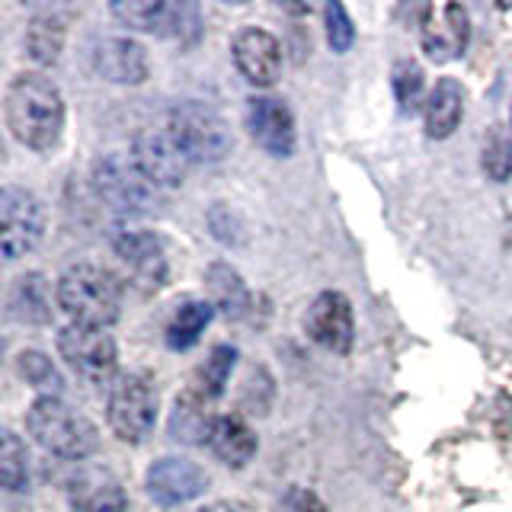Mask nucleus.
<instances>
[{
    "mask_svg": "<svg viewBox=\"0 0 512 512\" xmlns=\"http://www.w3.org/2000/svg\"><path fill=\"white\" fill-rule=\"evenodd\" d=\"M7 128L32 151H52L64 132V96L42 74H20L7 87Z\"/></svg>",
    "mask_w": 512,
    "mask_h": 512,
    "instance_id": "f257e3e1",
    "label": "nucleus"
},
{
    "mask_svg": "<svg viewBox=\"0 0 512 512\" xmlns=\"http://www.w3.org/2000/svg\"><path fill=\"white\" fill-rule=\"evenodd\" d=\"M58 304L71 317V324L106 330L122 314V285L103 266L77 263L61 272Z\"/></svg>",
    "mask_w": 512,
    "mask_h": 512,
    "instance_id": "f03ea898",
    "label": "nucleus"
},
{
    "mask_svg": "<svg viewBox=\"0 0 512 512\" xmlns=\"http://www.w3.org/2000/svg\"><path fill=\"white\" fill-rule=\"evenodd\" d=\"M26 429L45 452L58 458L80 461L96 452V426L87 420L84 413L64 404L61 397H39L26 413Z\"/></svg>",
    "mask_w": 512,
    "mask_h": 512,
    "instance_id": "7ed1b4c3",
    "label": "nucleus"
},
{
    "mask_svg": "<svg viewBox=\"0 0 512 512\" xmlns=\"http://www.w3.org/2000/svg\"><path fill=\"white\" fill-rule=\"evenodd\" d=\"M167 128L192 164H218L231 154L234 138L228 122L205 103H180L170 112Z\"/></svg>",
    "mask_w": 512,
    "mask_h": 512,
    "instance_id": "20e7f679",
    "label": "nucleus"
},
{
    "mask_svg": "<svg viewBox=\"0 0 512 512\" xmlns=\"http://www.w3.org/2000/svg\"><path fill=\"white\" fill-rule=\"evenodd\" d=\"M93 186L100 199L122 215H154L160 205L157 186L138 170L135 157L106 154L93 167Z\"/></svg>",
    "mask_w": 512,
    "mask_h": 512,
    "instance_id": "39448f33",
    "label": "nucleus"
},
{
    "mask_svg": "<svg viewBox=\"0 0 512 512\" xmlns=\"http://www.w3.org/2000/svg\"><path fill=\"white\" fill-rule=\"evenodd\" d=\"M106 416L122 442H141L157 423V391L144 375H122L112 381Z\"/></svg>",
    "mask_w": 512,
    "mask_h": 512,
    "instance_id": "423d86ee",
    "label": "nucleus"
},
{
    "mask_svg": "<svg viewBox=\"0 0 512 512\" xmlns=\"http://www.w3.org/2000/svg\"><path fill=\"white\" fill-rule=\"evenodd\" d=\"M112 16L138 32L151 36H167L180 42L199 39V7L196 4H164V0H128V4H112Z\"/></svg>",
    "mask_w": 512,
    "mask_h": 512,
    "instance_id": "0eeeda50",
    "label": "nucleus"
},
{
    "mask_svg": "<svg viewBox=\"0 0 512 512\" xmlns=\"http://www.w3.org/2000/svg\"><path fill=\"white\" fill-rule=\"evenodd\" d=\"M58 352L68 362V368L90 384H106L116 375V343L112 336L100 327H84V324H68L58 333Z\"/></svg>",
    "mask_w": 512,
    "mask_h": 512,
    "instance_id": "6e6552de",
    "label": "nucleus"
},
{
    "mask_svg": "<svg viewBox=\"0 0 512 512\" xmlns=\"http://www.w3.org/2000/svg\"><path fill=\"white\" fill-rule=\"evenodd\" d=\"M45 234V208L29 189L7 186L0 192V247L7 260H20L39 247Z\"/></svg>",
    "mask_w": 512,
    "mask_h": 512,
    "instance_id": "1a4fd4ad",
    "label": "nucleus"
},
{
    "mask_svg": "<svg viewBox=\"0 0 512 512\" xmlns=\"http://www.w3.org/2000/svg\"><path fill=\"white\" fill-rule=\"evenodd\" d=\"M132 157L138 170L148 176L157 189L180 186L192 167V160L180 148V141L170 135V128H144V132H138Z\"/></svg>",
    "mask_w": 512,
    "mask_h": 512,
    "instance_id": "9d476101",
    "label": "nucleus"
},
{
    "mask_svg": "<svg viewBox=\"0 0 512 512\" xmlns=\"http://www.w3.org/2000/svg\"><path fill=\"white\" fill-rule=\"evenodd\" d=\"M471 20L461 4H429L420 16V45L432 61H455L468 52Z\"/></svg>",
    "mask_w": 512,
    "mask_h": 512,
    "instance_id": "9b49d317",
    "label": "nucleus"
},
{
    "mask_svg": "<svg viewBox=\"0 0 512 512\" xmlns=\"http://www.w3.org/2000/svg\"><path fill=\"white\" fill-rule=\"evenodd\" d=\"M231 55L240 77L253 87H272L282 71V45L266 29H240L231 42Z\"/></svg>",
    "mask_w": 512,
    "mask_h": 512,
    "instance_id": "f8f14e48",
    "label": "nucleus"
},
{
    "mask_svg": "<svg viewBox=\"0 0 512 512\" xmlns=\"http://www.w3.org/2000/svg\"><path fill=\"white\" fill-rule=\"evenodd\" d=\"M247 128L250 138L272 157L295 154V119L288 106L276 96H253L247 100Z\"/></svg>",
    "mask_w": 512,
    "mask_h": 512,
    "instance_id": "ddd939ff",
    "label": "nucleus"
},
{
    "mask_svg": "<svg viewBox=\"0 0 512 512\" xmlns=\"http://www.w3.org/2000/svg\"><path fill=\"white\" fill-rule=\"evenodd\" d=\"M304 327L308 336L330 352H349L352 349V336H356V320H352V304L340 292H324L317 295L314 304L304 317Z\"/></svg>",
    "mask_w": 512,
    "mask_h": 512,
    "instance_id": "4468645a",
    "label": "nucleus"
},
{
    "mask_svg": "<svg viewBox=\"0 0 512 512\" xmlns=\"http://www.w3.org/2000/svg\"><path fill=\"white\" fill-rule=\"evenodd\" d=\"M208 487V477L199 464L183 458H160L148 471V493L160 506H180L202 496Z\"/></svg>",
    "mask_w": 512,
    "mask_h": 512,
    "instance_id": "2eb2a0df",
    "label": "nucleus"
},
{
    "mask_svg": "<svg viewBox=\"0 0 512 512\" xmlns=\"http://www.w3.org/2000/svg\"><path fill=\"white\" fill-rule=\"evenodd\" d=\"M116 256L132 272V279L141 288H148V292H157V288L167 285V256L154 234L148 231L116 234Z\"/></svg>",
    "mask_w": 512,
    "mask_h": 512,
    "instance_id": "dca6fc26",
    "label": "nucleus"
},
{
    "mask_svg": "<svg viewBox=\"0 0 512 512\" xmlns=\"http://www.w3.org/2000/svg\"><path fill=\"white\" fill-rule=\"evenodd\" d=\"M93 68L109 84H144L148 55L135 39H103L93 45Z\"/></svg>",
    "mask_w": 512,
    "mask_h": 512,
    "instance_id": "f3484780",
    "label": "nucleus"
},
{
    "mask_svg": "<svg viewBox=\"0 0 512 512\" xmlns=\"http://www.w3.org/2000/svg\"><path fill=\"white\" fill-rule=\"evenodd\" d=\"M68 500L74 512H125L128 496L122 484L103 468H84L71 477Z\"/></svg>",
    "mask_w": 512,
    "mask_h": 512,
    "instance_id": "a211bd4d",
    "label": "nucleus"
},
{
    "mask_svg": "<svg viewBox=\"0 0 512 512\" xmlns=\"http://www.w3.org/2000/svg\"><path fill=\"white\" fill-rule=\"evenodd\" d=\"M205 288H208V301H212V308L221 311L224 317L231 320H244L250 317V304H253V295L250 288L240 279V272L228 263H212L205 272Z\"/></svg>",
    "mask_w": 512,
    "mask_h": 512,
    "instance_id": "6ab92c4d",
    "label": "nucleus"
},
{
    "mask_svg": "<svg viewBox=\"0 0 512 512\" xmlns=\"http://www.w3.org/2000/svg\"><path fill=\"white\" fill-rule=\"evenodd\" d=\"M464 116V87L455 77L436 80V87L429 90V100L423 106L426 135L429 138H448L458 128Z\"/></svg>",
    "mask_w": 512,
    "mask_h": 512,
    "instance_id": "aec40b11",
    "label": "nucleus"
},
{
    "mask_svg": "<svg viewBox=\"0 0 512 512\" xmlns=\"http://www.w3.org/2000/svg\"><path fill=\"white\" fill-rule=\"evenodd\" d=\"M208 448L228 468H247L250 458L256 455V436L240 416H218Z\"/></svg>",
    "mask_w": 512,
    "mask_h": 512,
    "instance_id": "412c9836",
    "label": "nucleus"
},
{
    "mask_svg": "<svg viewBox=\"0 0 512 512\" xmlns=\"http://www.w3.org/2000/svg\"><path fill=\"white\" fill-rule=\"evenodd\" d=\"M218 416L208 413V404L199 400L192 391H186L183 397H176V407L170 416V436L176 442H186V445H205L212 439V429H215Z\"/></svg>",
    "mask_w": 512,
    "mask_h": 512,
    "instance_id": "4be33fe9",
    "label": "nucleus"
},
{
    "mask_svg": "<svg viewBox=\"0 0 512 512\" xmlns=\"http://www.w3.org/2000/svg\"><path fill=\"white\" fill-rule=\"evenodd\" d=\"M10 314L23 324H45L52 317V301H48V285L39 272L20 276L10 288Z\"/></svg>",
    "mask_w": 512,
    "mask_h": 512,
    "instance_id": "5701e85b",
    "label": "nucleus"
},
{
    "mask_svg": "<svg viewBox=\"0 0 512 512\" xmlns=\"http://www.w3.org/2000/svg\"><path fill=\"white\" fill-rule=\"evenodd\" d=\"M215 317V308L212 301H186L180 304V311L173 314V320L167 324V346L170 349H192L199 340L205 327L212 324Z\"/></svg>",
    "mask_w": 512,
    "mask_h": 512,
    "instance_id": "b1692460",
    "label": "nucleus"
},
{
    "mask_svg": "<svg viewBox=\"0 0 512 512\" xmlns=\"http://www.w3.org/2000/svg\"><path fill=\"white\" fill-rule=\"evenodd\" d=\"M234 362H237V349L234 346H215L212 356L205 359V365H199V372L192 375V394L205 404H212L215 397L224 394L231 381V372H234Z\"/></svg>",
    "mask_w": 512,
    "mask_h": 512,
    "instance_id": "393cba45",
    "label": "nucleus"
},
{
    "mask_svg": "<svg viewBox=\"0 0 512 512\" xmlns=\"http://www.w3.org/2000/svg\"><path fill=\"white\" fill-rule=\"evenodd\" d=\"M64 48V20L58 13H39L32 16L26 29V52L39 64H55Z\"/></svg>",
    "mask_w": 512,
    "mask_h": 512,
    "instance_id": "a878e982",
    "label": "nucleus"
},
{
    "mask_svg": "<svg viewBox=\"0 0 512 512\" xmlns=\"http://www.w3.org/2000/svg\"><path fill=\"white\" fill-rule=\"evenodd\" d=\"M0 480H4L7 493H20L29 484V455L20 436L10 429H4V439H0Z\"/></svg>",
    "mask_w": 512,
    "mask_h": 512,
    "instance_id": "bb28decb",
    "label": "nucleus"
},
{
    "mask_svg": "<svg viewBox=\"0 0 512 512\" xmlns=\"http://www.w3.org/2000/svg\"><path fill=\"white\" fill-rule=\"evenodd\" d=\"M394 96H397V106L400 112H407V116H413L416 109L426 106V77H423V68L416 61H397L394 64Z\"/></svg>",
    "mask_w": 512,
    "mask_h": 512,
    "instance_id": "cd10ccee",
    "label": "nucleus"
},
{
    "mask_svg": "<svg viewBox=\"0 0 512 512\" xmlns=\"http://www.w3.org/2000/svg\"><path fill=\"white\" fill-rule=\"evenodd\" d=\"M16 372L26 378V384L32 388H39L42 397H58L61 388H64V378L58 375V368L52 365V359L42 356V352H20V359H16Z\"/></svg>",
    "mask_w": 512,
    "mask_h": 512,
    "instance_id": "c85d7f7f",
    "label": "nucleus"
},
{
    "mask_svg": "<svg viewBox=\"0 0 512 512\" xmlns=\"http://www.w3.org/2000/svg\"><path fill=\"white\" fill-rule=\"evenodd\" d=\"M480 164H484V173L493 183H506L512 176V135L506 128L500 125L490 128V135L484 138V157H480Z\"/></svg>",
    "mask_w": 512,
    "mask_h": 512,
    "instance_id": "c756f323",
    "label": "nucleus"
},
{
    "mask_svg": "<svg viewBox=\"0 0 512 512\" xmlns=\"http://www.w3.org/2000/svg\"><path fill=\"white\" fill-rule=\"evenodd\" d=\"M324 20H327V42L333 52H349L352 42H356V29H352V20L343 4H330L324 10Z\"/></svg>",
    "mask_w": 512,
    "mask_h": 512,
    "instance_id": "7c9ffc66",
    "label": "nucleus"
},
{
    "mask_svg": "<svg viewBox=\"0 0 512 512\" xmlns=\"http://www.w3.org/2000/svg\"><path fill=\"white\" fill-rule=\"evenodd\" d=\"M282 512H327V506L320 503V496L311 493V490H288L285 500H282Z\"/></svg>",
    "mask_w": 512,
    "mask_h": 512,
    "instance_id": "2f4dec72",
    "label": "nucleus"
},
{
    "mask_svg": "<svg viewBox=\"0 0 512 512\" xmlns=\"http://www.w3.org/2000/svg\"><path fill=\"white\" fill-rule=\"evenodd\" d=\"M199 512H253V509L247 503H240V500H218V503L202 506Z\"/></svg>",
    "mask_w": 512,
    "mask_h": 512,
    "instance_id": "473e14b6",
    "label": "nucleus"
},
{
    "mask_svg": "<svg viewBox=\"0 0 512 512\" xmlns=\"http://www.w3.org/2000/svg\"><path fill=\"white\" fill-rule=\"evenodd\" d=\"M509 122H512V109H509Z\"/></svg>",
    "mask_w": 512,
    "mask_h": 512,
    "instance_id": "72a5a7b5",
    "label": "nucleus"
}]
</instances>
